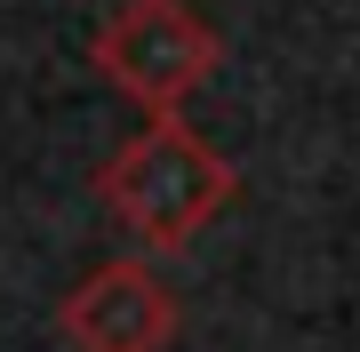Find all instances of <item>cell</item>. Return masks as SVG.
<instances>
[{"mask_svg":"<svg viewBox=\"0 0 360 352\" xmlns=\"http://www.w3.org/2000/svg\"><path fill=\"white\" fill-rule=\"evenodd\" d=\"M96 200L120 216V233L136 248L176 256V248H193L208 224L240 200V176H232V160L193 129V120H144V129L96 169Z\"/></svg>","mask_w":360,"mask_h":352,"instance_id":"obj_1","label":"cell"},{"mask_svg":"<svg viewBox=\"0 0 360 352\" xmlns=\"http://www.w3.org/2000/svg\"><path fill=\"white\" fill-rule=\"evenodd\" d=\"M56 328L72 352H168L176 344V296L160 288L153 264L120 256V264H96L56 304Z\"/></svg>","mask_w":360,"mask_h":352,"instance_id":"obj_3","label":"cell"},{"mask_svg":"<svg viewBox=\"0 0 360 352\" xmlns=\"http://www.w3.org/2000/svg\"><path fill=\"white\" fill-rule=\"evenodd\" d=\"M89 65L144 120H176V105L217 72V32L193 0H120L89 40Z\"/></svg>","mask_w":360,"mask_h":352,"instance_id":"obj_2","label":"cell"}]
</instances>
